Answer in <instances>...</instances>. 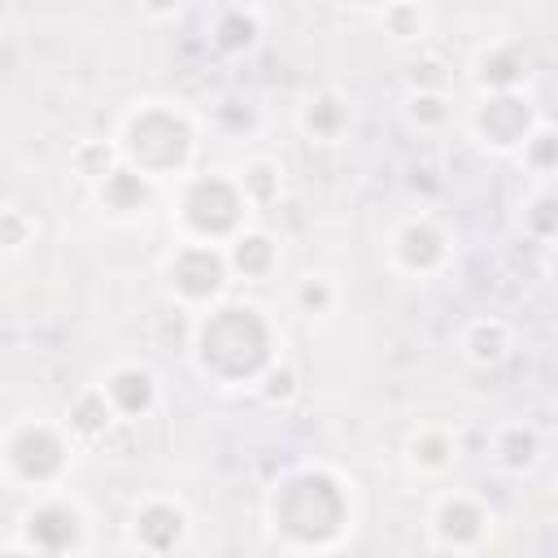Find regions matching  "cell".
<instances>
[{"label":"cell","mask_w":558,"mask_h":558,"mask_svg":"<svg viewBox=\"0 0 558 558\" xmlns=\"http://www.w3.org/2000/svg\"><path fill=\"white\" fill-rule=\"evenodd\" d=\"M65 453H70L65 440H61L52 427H44V423L22 427V432L9 440V466L22 471V475L35 480V484H48L52 475H61Z\"/></svg>","instance_id":"7"},{"label":"cell","mask_w":558,"mask_h":558,"mask_svg":"<svg viewBox=\"0 0 558 558\" xmlns=\"http://www.w3.org/2000/svg\"><path fill=\"white\" fill-rule=\"evenodd\" d=\"M179 209H183V227L192 231V244H218V240L244 235L240 222H244L248 196L227 174H201L187 183Z\"/></svg>","instance_id":"4"},{"label":"cell","mask_w":558,"mask_h":558,"mask_svg":"<svg viewBox=\"0 0 558 558\" xmlns=\"http://www.w3.org/2000/svg\"><path fill=\"white\" fill-rule=\"evenodd\" d=\"M74 541H78V514H74L70 506L48 501V506H39V510L31 514V545H35L39 554H61V549H70Z\"/></svg>","instance_id":"10"},{"label":"cell","mask_w":558,"mask_h":558,"mask_svg":"<svg viewBox=\"0 0 558 558\" xmlns=\"http://www.w3.org/2000/svg\"><path fill=\"white\" fill-rule=\"evenodd\" d=\"M510 449H501V466H527L536 458V436L523 432V427H510Z\"/></svg>","instance_id":"19"},{"label":"cell","mask_w":558,"mask_h":558,"mask_svg":"<svg viewBox=\"0 0 558 558\" xmlns=\"http://www.w3.org/2000/svg\"><path fill=\"white\" fill-rule=\"evenodd\" d=\"M488 527V514L471 497H445L436 510V536L445 545H475Z\"/></svg>","instance_id":"8"},{"label":"cell","mask_w":558,"mask_h":558,"mask_svg":"<svg viewBox=\"0 0 558 558\" xmlns=\"http://www.w3.org/2000/svg\"><path fill=\"white\" fill-rule=\"evenodd\" d=\"M227 253H218L214 244H183L170 262V279L187 301H214L227 283Z\"/></svg>","instance_id":"6"},{"label":"cell","mask_w":558,"mask_h":558,"mask_svg":"<svg viewBox=\"0 0 558 558\" xmlns=\"http://www.w3.org/2000/svg\"><path fill=\"white\" fill-rule=\"evenodd\" d=\"M196 362L205 375L240 384L270 362V323L253 305L209 310L196 327Z\"/></svg>","instance_id":"1"},{"label":"cell","mask_w":558,"mask_h":558,"mask_svg":"<svg viewBox=\"0 0 558 558\" xmlns=\"http://www.w3.org/2000/svg\"><path fill=\"white\" fill-rule=\"evenodd\" d=\"M4 558H26V554H17V549H9V554H4Z\"/></svg>","instance_id":"23"},{"label":"cell","mask_w":558,"mask_h":558,"mask_svg":"<svg viewBox=\"0 0 558 558\" xmlns=\"http://www.w3.org/2000/svg\"><path fill=\"white\" fill-rule=\"evenodd\" d=\"M122 157L144 179L183 170L187 157H192V126H187V118L179 109H166V105L135 109L126 118V131H122Z\"/></svg>","instance_id":"3"},{"label":"cell","mask_w":558,"mask_h":558,"mask_svg":"<svg viewBox=\"0 0 558 558\" xmlns=\"http://www.w3.org/2000/svg\"><path fill=\"white\" fill-rule=\"evenodd\" d=\"M397 257L410 266V270H432V266H440L445 262V235L436 231V222H427V218H414V222H405L401 231H397Z\"/></svg>","instance_id":"9"},{"label":"cell","mask_w":558,"mask_h":558,"mask_svg":"<svg viewBox=\"0 0 558 558\" xmlns=\"http://www.w3.org/2000/svg\"><path fill=\"white\" fill-rule=\"evenodd\" d=\"M449 453H453V449H449V440H445L440 432H427L423 440H414V462H418V466H445Z\"/></svg>","instance_id":"18"},{"label":"cell","mask_w":558,"mask_h":558,"mask_svg":"<svg viewBox=\"0 0 558 558\" xmlns=\"http://www.w3.org/2000/svg\"><path fill=\"white\" fill-rule=\"evenodd\" d=\"M144 196H148V179L135 174L131 166L113 170V174L100 183V201H109V205H118V209H135Z\"/></svg>","instance_id":"16"},{"label":"cell","mask_w":558,"mask_h":558,"mask_svg":"<svg viewBox=\"0 0 558 558\" xmlns=\"http://www.w3.org/2000/svg\"><path fill=\"white\" fill-rule=\"evenodd\" d=\"M227 262H231V270L266 275V270H270V262H275V244H270L266 235H257V231H244V235H235V240H231Z\"/></svg>","instance_id":"15"},{"label":"cell","mask_w":558,"mask_h":558,"mask_svg":"<svg viewBox=\"0 0 558 558\" xmlns=\"http://www.w3.org/2000/svg\"><path fill=\"white\" fill-rule=\"evenodd\" d=\"M523 153H527L532 166H554V161H558V135L541 131V135H532V140L523 144Z\"/></svg>","instance_id":"20"},{"label":"cell","mask_w":558,"mask_h":558,"mask_svg":"<svg viewBox=\"0 0 558 558\" xmlns=\"http://www.w3.org/2000/svg\"><path fill=\"white\" fill-rule=\"evenodd\" d=\"M475 135H480V144H488L497 153L527 144L532 140V109H527V100H519L514 92H488L475 105Z\"/></svg>","instance_id":"5"},{"label":"cell","mask_w":558,"mask_h":558,"mask_svg":"<svg viewBox=\"0 0 558 558\" xmlns=\"http://www.w3.org/2000/svg\"><path fill=\"white\" fill-rule=\"evenodd\" d=\"M349 523V497L327 471H296L275 488V527L296 545H327Z\"/></svg>","instance_id":"2"},{"label":"cell","mask_w":558,"mask_h":558,"mask_svg":"<svg viewBox=\"0 0 558 558\" xmlns=\"http://www.w3.org/2000/svg\"><path fill=\"white\" fill-rule=\"evenodd\" d=\"M462 344H466L471 362H501L510 353V327L501 318H480V323H471Z\"/></svg>","instance_id":"13"},{"label":"cell","mask_w":558,"mask_h":558,"mask_svg":"<svg viewBox=\"0 0 558 558\" xmlns=\"http://www.w3.org/2000/svg\"><path fill=\"white\" fill-rule=\"evenodd\" d=\"M135 536L148 545V549H170L179 536H183V514L174 506H148L140 519H135Z\"/></svg>","instance_id":"12"},{"label":"cell","mask_w":558,"mask_h":558,"mask_svg":"<svg viewBox=\"0 0 558 558\" xmlns=\"http://www.w3.org/2000/svg\"><path fill=\"white\" fill-rule=\"evenodd\" d=\"M253 35H257V13H253V9L231 4V9H218V13H214V44H218V48H227V52L248 48Z\"/></svg>","instance_id":"14"},{"label":"cell","mask_w":558,"mask_h":558,"mask_svg":"<svg viewBox=\"0 0 558 558\" xmlns=\"http://www.w3.org/2000/svg\"><path fill=\"white\" fill-rule=\"evenodd\" d=\"M318 118V135H331V122H340L344 113H340V105L336 100H310V109H305V122H314Z\"/></svg>","instance_id":"21"},{"label":"cell","mask_w":558,"mask_h":558,"mask_svg":"<svg viewBox=\"0 0 558 558\" xmlns=\"http://www.w3.org/2000/svg\"><path fill=\"white\" fill-rule=\"evenodd\" d=\"M554 270H558V240H554Z\"/></svg>","instance_id":"24"},{"label":"cell","mask_w":558,"mask_h":558,"mask_svg":"<svg viewBox=\"0 0 558 558\" xmlns=\"http://www.w3.org/2000/svg\"><path fill=\"white\" fill-rule=\"evenodd\" d=\"M410 113H414V118L423 113L427 122H440V118H445V100H440L436 92H418V96L410 100Z\"/></svg>","instance_id":"22"},{"label":"cell","mask_w":558,"mask_h":558,"mask_svg":"<svg viewBox=\"0 0 558 558\" xmlns=\"http://www.w3.org/2000/svg\"><path fill=\"white\" fill-rule=\"evenodd\" d=\"M527 222H532V231L558 240V196H554V192H549V196H536L532 209H527Z\"/></svg>","instance_id":"17"},{"label":"cell","mask_w":558,"mask_h":558,"mask_svg":"<svg viewBox=\"0 0 558 558\" xmlns=\"http://www.w3.org/2000/svg\"><path fill=\"white\" fill-rule=\"evenodd\" d=\"M153 375L140 371V366H126V371H113L109 384H105V397L113 405V414H144L153 405Z\"/></svg>","instance_id":"11"}]
</instances>
